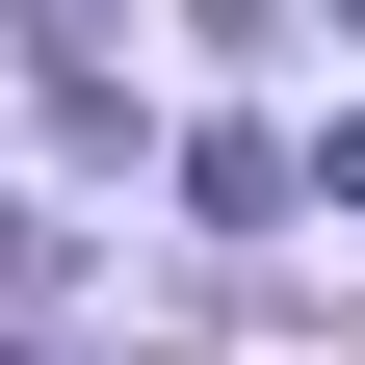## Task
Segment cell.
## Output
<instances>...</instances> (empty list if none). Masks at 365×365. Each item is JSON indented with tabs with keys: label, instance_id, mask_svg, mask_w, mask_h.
I'll list each match as a JSON object with an SVG mask.
<instances>
[{
	"label": "cell",
	"instance_id": "cell-1",
	"mask_svg": "<svg viewBox=\"0 0 365 365\" xmlns=\"http://www.w3.org/2000/svg\"><path fill=\"white\" fill-rule=\"evenodd\" d=\"M26 78H53L78 130H130V53H105V0H26Z\"/></svg>",
	"mask_w": 365,
	"mask_h": 365
},
{
	"label": "cell",
	"instance_id": "cell-2",
	"mask_svg": "<svg viewBox=\"0 0 365 365\" xmlns=\"http://www.w3.org/2000/svg\"><path fill=\"white\" fill-rule=\"evenodd\" d=\"M313 209H339V235H365V105H339V130H313Z\"/></svg>",
	"mask_w": 365,
	"mask_h": 365
}]
</instances>
